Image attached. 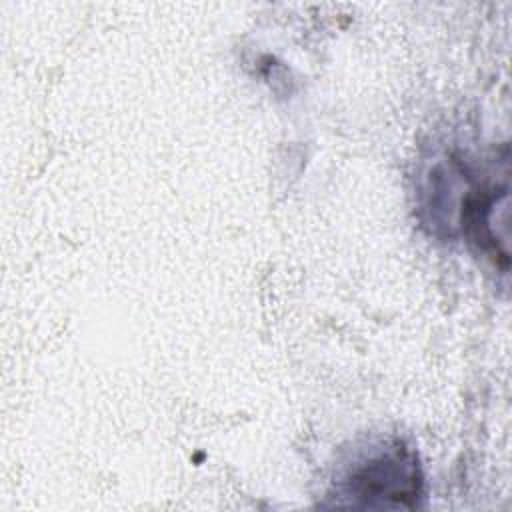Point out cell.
<instances>
[{
  "mask_svg": "<svg viewBox=\"0 0 512 512\" xmlns=\"http://www.w3.org/2000/svg\"><path fill=\"white\" fill-rule=\"evenodd\" d=\"M418 484L420 476L412 452L396 442L356 466L344 484V492L370 506L376 500L402 506L408 498L418 496Z\"/></svg>",
  "mask_w": 512,
  "mask_h": 512,
  "instance_id": "6da1fadb",
  "label": "cell"
}]
</instances>
